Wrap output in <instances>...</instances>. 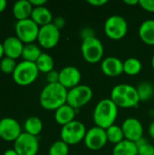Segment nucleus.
<instances>
[{"mask_svg": "<svg viewBox=\"0 0 154 155\" xmlns=\"http://www.w3.org/2000/svg\"><path fill=\"white\" fill-rule=\"evenodd\" d=\"M67 94L68 90L59 83L47 84L40 94V104L47 111H55L66 104Z\"/></svg>", "mask_w": 154, "mask_h": 155, "instance_id": "nucleus-1", "label": "nucleus"}, {"mask_svg": "<svg viewBox=\"0 0 154 155\" xmlns=\"http://www.w3.org/2000/svg\"><path fill=\"white\" fill-rule=\"evenodd\" d=\"M93 116L95 126L106 130L114 124L118 116V106L110 98L102 99L96 104Z\"/></svg>", "mask_w": 154, "mask_h": 155, "instance_id": "nucleus-2", "label": "nucleus"}, {"mask_svg": "<svg viewBox=\"0 0 154 155\" xmlns=\"http://www.w3.org/2000/svg\"><path fill=\"white\" fill-rule=\"evenodd\" d=\"M110 99L118 108H133L138 106L141 102L136 87L128 84L115 85L112 89Z\"/></svg>", "mask_w": 154, "mask_h": 155, "instance_id": "nucleus-3", "label": "nucleus"}, {"mask_svg": "<svg viewBox=\"0 0 154 155\" xmlns=\"http://www.w3.org/2000/svg\"><path fill=\"white\" fill-rule=\"evenodd\" d=\"M39 70L35 63L22 61L16 64L12 74L15 84L21 86H26L33 84L38 77Z\"/></svg>", "mask_w": 154, "mask_h": 155, "instance_id": "nucleus-4", "label": "nucleus"}, {"mask_svg": "<svg viewBox=\"0 0 154 155\" xmlns=\"http://www.w3.org/2000/svg\"><path fill=\"white\" fill-rule=\"evenodd\" d=\"M85 125L77 120H74L62 126L60 136L61 140L68 145H75L84 140L86 134Z\"/></svg>", "mask_w": 154, "mask_h": 155, "instance_id": "nucleus-5", "label": "nucleus"}, {"mask_svg": "<svg viewBox=\"0 0 154 155\" xmlns=\"http://www.w3.org/2000/svg\"><path fill=\"white\" fill-rule=\"evenodd\" d=\"M103 45L96 36L83 40L81 45V53L83 58L89 64H96L103 60Z\"/></svg>", "mask_w": 154, "mask_h": 155, "instance_id": "nucleus-6", "label": "nucleus"}, {"mask_svg": "<svg viewBox=\"0 0 154 155\" xmlns=\"http://www.w3.org/2000/svg\"><path fill=\"white\" fill-rule=\"evenodd\" d=\"M128 32V23L126 19L118 15L109 16L104 23V33L112 40L123 39Z\"/></svg>", "mask_w": 154, "mask_h": 155, "instance_id": "nucleus-7", "label": "nucleus"}, {"mask_svg": "<svg viewBox=\"0 0 154 155\" xmlns=\"http://www.w3.org/2000/svg\"><path fill=\"white\" fill-rule=\"evenodd\" d=\"M93 95V92L90 86L86 84H79L68 90L66 104L77 110L87 104L92 100Z\"/></svg>", "mask_w": 154, "mask_h": 155, "instance_id": "nucleus-8", "label": "nucleus"}, {"mask_svg": "<svg viewBox=\"0 0 154 155\" xmlns=\"http://www.w3.org/2000/svg\"><path fill=\"white\" fill-rule=\"evenodd\" d=\"M40 26L36 25L31 18L17 21L15 25V36L19 38L25 45L33 44L37 41Z\"/></svg>", "mask_w": 154, "mask_h": 155, "instance_id": "nucleus-9", "label": "nucleus"}, {"mask_svg": "<svg viewBox=\"0 0 154 155\" xmlns=\"http://www.w3.org/2000/svg\"><path fill=\"white\" fill-rule=\"evenodd\" d=\"M14 149L18 155H37L39 150L38 138L24 132L14 142Z\"/></svg>", "mask_w": 154, "mask_h": 155, "instance_id": "nucleus-10", "label": "nucleus"}, {"mask_svg": "<svg viewBox=\"0 0 154 155\" xmlns=\"http://www.w3.org/2000/svg\"><path fill=\"white\" fill-rule=\"evenodd\" d=\"M59 40L60 30L56 28L53 23L40 27L37 42L41 47L44 49H52L57 45Z\"/></svg>", "mask_w": 154, "mask_h": 155, "instance_id": "nucleus-11", "label": "nucleus"}, {"mask_svg": "<svg viewBox=\"0 0 154 155\" xmlns=\"http://www.w3.org/2000/svg\"><path fill=\"white\" fill-rule=\"evenodd\" d=\"M107 142L106 131L98 126H93L87 130L84 140V145L92 151H98L103 148Z\"/></svg>", "mask_w": 154, "mask_h": 155, "instance_id": "nucleus-12", "label": "nucleus"}, {"mask_svg": "<svg viewBox=\"0 0 154 155\" xmlns=\"http://www.w3.org/2000/svg\"><path fill=\"white\" fill-rule=\"evenodd\" d=\"M22 134L20 124L14 118L5 117L0 120V138L5 142H15Z\"/></svg>", "mask_w": 154, "mask_h": 155, "instance_id": "nucleus-13", "label": "nucleus"}, {"mask_svg": "<svg viewBox=\"0 0 154 155\" xmlns=\"http://www.w3.org/2000/svg\"><path fill=\"white\" fill-rule=\"evenodd\" d=\"M81 79L80 70L74 65H67L59 71V84L67 90L79 85Z\"/></svg>", "mask_w": 154, "mask_h": 155, "instance_id": "nucleus-14", "label": "nucleus"}, {"mask_svg": "<svg viewBox=\"0 0 154 155\" xmlns=\"http://www.w3.org/2000/svg\"><path fill=\"white\" fill-rule=\"evenodd\" d=\"M122 129L124 134V139L131 142H137L143 137V126L136 118H127L122 124Z\"/></svg>", "mask_w": 154, "mask_h": 155, "instance_id": "nucleus-15", "label": "nucleus"}, {"mask_svg": "<svg viewBox=\"0 0 154 155\" xmlns=\"http://www.w3.org/2000/svg\"><path fill=\"white\" fill-rule=\"evenodd\" d=\"M101 69L109 77H116L123 73V62L115 56H108L102 61Z\"/></svg>", "mask_w": 154, "mask_h": 155, "instance_id": "nucleus-16", "label": "nucleus"}, {"mask_svg": "<svg viewBox=\"0 0 154 155\" xmlns=\"http://www.w3.org/2000/svg\"><path fill=\"white\" fill-rule=\"evenodd\" d=\"M25 44L16 36H8L3 42L5 56L16 59L21 57Z\"/></svg>", "mask_w": 154, "mask_h": 155, "instance_id": "nucleus-17", "label": "nucleus"}, {"mask_svg": "<svg viewBox=\"0 0 154 155\" xmlns=\"http://www.w3.org/2000/svg\"><path fill=\"white\" fill-rule=\"evenodd\" d=\"M34 6L29 0H19L16 1L12 7V12L17 21L28 19L31 17Z\"/></svg>", "mask_w": 154, "mask_h": 155, "instance_id": "nucleus-18", "label": "nucleus"}, {"mask_svg": "<svg viewBox=\"0 0 154 155\" xmlns=\"http://www.w3.org/2000/svg\"><path fill=\"white\" fill-rule=\"evenodd\" d=\"M30 18L40 27L49 25V24H52L53 20H54L52 12L44 5L34 7Z\"/></svg>", "mask_w": 154, "mask_h": 155, "instance_id": "nucleus-19", "label": "nucleus"}, {"mask_svg": "<svg viewBox=\"0 0 154 155\" xmlns=\"http://www.w3.org/2000/svg\"><path fill=\"white\" fill-rule=\"evenodd\" d=\"M75 111L76 110L74 109L72 106L65 104L54 111V120L58 124L64 126L74 121V117L76 114Z\"/></svg>", "mask_w": 154, "mask_h": 155, "instance_id": "nucleus-20", "label": "nucleus"}, {"mask_svg": "<svg viewBox=\"0 0 154 155\" xmlns=\"http://www.w3.org/2000/svg\"><path fill=\"white\" fill-rule=\"evenodd\" d=\"M139 36L141 40L148 45H154V19L143 21L139 27Z\"/></svg>", "mask_w": 154, "mask_h": 155, "instance_id": "nucleus-21", "label": "nucleus"}, {"mask_svg": "<svg viewBox=\"0 0 154 155\" xmlns=\"http://www.w3.org/2000/svg\"><path fill=\"white\" fill-rule=\"evenodd\" d=\"M113 155H138V148L135 143L124 139L114 145Z\"/></svg>", "mask_w": 154, "mask_h": 155, "instance_id": "nucleus-22", "label": "nucleus"}, {"mask_svg": "<svg viewBox=\"0 0 154 155\" xmlns=\"http://www.w3.org/2000/svg\"><path fill=\"white\" fill-rule=\"evenodd\" d=\"M24 129L25 133L37 137V135L40 134L43 130V122L37 116H30L25 120L24 124Z\"/></svg>", "mask_w": 154, "mask_h": 155, "instance_id": "nucleus-23", "label": "nucleus"}, {"mask_svg": "<svg viewBox=\"0 0 154 155\" xmlns=\"http://www.w3.org/2000/svg\"><path fill=\"white\" fill-rule=\"evenodd\" d=\"M41 54H42V51L40 47L33 43V44H26L24 45L21 57L23 58L24 61L35 63Z\"/></svg>", "mask_w": 154, "mask_h": 155, "instance_id": "nucleus-24", "label": "nucleus"}, {"mask_svg": "<svg viewBox=\"0 0 154 155\" xmlns=\"http://www.w3.org/2000/svg\"><path fill=\"white\" fill-rule=\"evenodd\" d=\"M143 69L142 62L135 57H129L123 62V73L130 76L137 75Z\"/></svg>", "mask_w": 154, "mask_h": 155, "instance_id": "nucleus-25", "label": "nucleus"}, {"mask_svg": "<svg viewBox=\"0 0 154 155\" xmlns=\"http://www.w3.org/2000/svg\"><path fill=\"white\" fill-rule=\"evenodd\" d=\"M35 64H36L39 72L48 74L54 70V62L53 57L50 54H48L46 53H42V54L36 60Z\"/></svg>", "mask_w": 154, "mask_h": 155, "instance_id": "nucleus-26", "label": "nucleus"}, {"mask_svg": "<svg viewBox=\"0 0 154 155\" xmlns=\"http://www.w3.org/2000/svg\"><path fill=\"white\" fill-rule=\"evenodd\" d=\"M141 102H148L154 95L153 85L149 82H142L136 87Z\"/></svg>", "mask_w": 154, "mask_h": 155, "instance_id": "nucleus-27", "label": "nucleus"}, {"mask_svg": "<svg viewBox=\"0 0 154 155\" xmlns=\"http://www.w3.org/2000/svg\"><path fill=\"white\" fill-rule=\"evenodd\" d=\"M106 135L107 140L113 144H117L124 140V134L123 132V129L121 126H118L116 124H113L107 128L106 130Z\"/></svg>", "mask_w": 154, "mask_h": 155, "instance_id": "nucleus-28", "label": "nucleus"}, {"mask_svg": "<svg viewBox=\"0 0 154 155\" xmlns=\"http://www.w3.org/2000/svg\"><path fill=\"white\" fill-rule=\"evenodd\" d=\"M69 145L66 144L62 140L54 142L49 148V155H68Z\"/></svg>", "mask_w": 154, "mask_h": 155, "instance_id": "nucleus-29", "label": "nucleus"}, {"mask_svg": "<svg viewBox=\"0 0 154 155\" xmlns=\"http://www.w3.org/2000/svg\"><path fill=\"white\" fill-rule=\"evenodd\" d=\"M16 63L15 59L4 56L0 60V71L5 74H13L15 67H16Z\"/></svg>", "mask_w": 154, "mask_h": 155, "instance_id": "nucleus-30", "label": "nucleus"}, {"mask_svg": "<svg viewBox=\"0 0 154 155\" xmlns=\"http://www.w3.org/2000/svg\"><path fill=\"white\" fill-rule=\"evenodd\" d=\"M138 155H154V146L151 143H146L138 148Z\"/></svg>", "mask_w": 154, "mask_h": 155, "instance_id": "nucleus-31", "label": "nucleus"}, {"mask_svg": "<svg viewBox=\"0 0 154 155\" xmlns=\"http://www.w3.org/2000/svg\"><path fill=\"white\" fill-rule=\"evenodd\" d=\"M139 5L143 10L154 13V0H140Z\"/></svg>", "mask_w": 154, "mask_h": 155, "instance_id": "nucleus-32", "label": "nucleus"}, {"mask_svg": "<svg viewBox=\"0 0 154 155\" xmlns=\"http://www.w3.org/2000/svg\"><path fill=\"white\" fill-rule=\"evenodd\" d=\"M46 79L48 84H55V83H59V72L53 70L50 73L47 74L46 75Z\"/></svg>", "mask_w": 154, "mask_h": 155, "instance_id": "nucleus-33", "label": "nucleus"}, {"mask_svg": "<svg viewBox=\"0 0 154 155\" xmlns=\"http://www.w3.org/2000/svg\"><path fill=\"white\" fill-rule=\"evenodd\" d=\"M80 35H81V37L83 38V40H84V39H86V38H89V37L95 36L94 31H93V28H91V27H84V28H83V29L81 30Z\"/></svg>", "mask_w": 154, "mask_h": 155, "instance_id": "nucleus-34", "label": "nucleus"}, {"mask_svg": "<svg viewBox=\"0 0 154 155\" xmlns=\"http://www.w3.org/2000/svg\"><path fill=\"white\" fill-rule=\"evenodd\" d=\"M53 24L54 25V26L56 28H58L59 30H61L65 25V19L64 17H62V16H57V17H55L53 20Z\"/></svg>", "mask_w": 154, "mask_h": 155, "instance_id": "nucleus-35", "label": "nucleus"}, {"mask_svg": "<svg viewBox=\"0 0 154 155\" xmlns=\"http://www.w3.org/2000/svg\"><path fill=\"white\" fill-rule=\"evenodd\" d=\"M87 3L93 6H102L108 3L107 0H88Z\"/></svg>", "mask_w": 154, "mask_h": 155, "instance_id": "nucleus-36", "label": "nucleus"}, {"mask_svg": "<svg viewBox=\"0 0 154 155\" xmlns=\"http://www.w3.org/2000/svg\"><path fill=\"white\" fill-rule=\"evenodd\" d=\"M30 3L34 7H38V6H43L46 4L45 0H29Z\"/></svg>", "mask_w": 154, "mask_h": 155, "instance_id": "nucleus-37", "label": "nucleus"}, {"mask_svg": "<svg viewBox=\"0 0 154 155\" xmlns=\"http://www.w3.org/2000/svg\"><path fill=\"white\" fill-rule=\"evenodd\" d=\"M146 143H148V141H147L144 137H143V138L139 139L137 142H135V144H136L137 148H140V147L143 146V145L146 144Z\"/></svg>", "mask_w": 154, "mask_h": 155, "instance_id": "nucleus-38", "label": "nucleus"}, {"mask_svg": "<svg viewBox=\"0 0 154 155\" xmlns=\"http://www.w3.org/2000/svg\"><path fill=\"white\" fill-rule=\"evenodd\" d=\"M123 3L129 5H139L140 0H124Z\"/></svg>", "mask_w": 154, "mask_h": 155, "instance_id": "nucleus-39", "label": "nucleus"}, {"mask_svg": "<svg viewBox=\"0 0 154 155\" xmlns=\"http://www.w3.org/2000/svg\"><path fill=\"white\" fill-rule=\"evenodd\" d=\"M149 134L154 140V121H152L149 126Z\"/></svg>", "mask_w": 154, "mask_h": 155, "instance_id": "nucleus-40", "label": "nucleus"}, {"mask_svg": "<svg viewBox=\"0 0 154 155\" xmlns=\"http://www.w3.org/2000/svg\"><path fill=\"white\" fill-rule=\"evenodd\" d=\"M6 5H7V2L5 0H0V13L5 11V9L6 8Z\"/></svg>", "mask_w": 154, "mask_h": 155, "instance_id": "nucleus-41", "label": "nucleus"}, {"mask_svg": "<svg viewBox=\"0 0 154 155\" xmlns=\"http://www.w3.org/2000/svg\"><path fill=\"white\" fill-rule=\"evenodd\" d=\"M3 155H18L17 153L15 151V149H8L6 151H5V153H3Z\"/></svg>", "mask_w": 154, "mask_h": 155, "instance_id": "nucleus-42", "label": "nucleus"}, {"mask_svg": "<svg viewBox=\"0 0 154 155\" xmlns=\"http://www.w3.org/2000/svg\"><path fill=\"white\" fill-rule=\"evenodd\" d=\"M4 55H5V51H4L3 43H0V60L4 57Z\"/></svg>", "mask_w": 154, "mask_h": 155, "instance_id": "nucleus-43", "label": "nucleus"}, {"mask_svg": "<svg viewBox=\"0 0 154 155\" xmlns=\"http://www.w3.org/2000/svg\"><path fill=\"white\" fill-rule=\"evenodd\" d=\"M152 68H153L154 70V54L153 56H152Z\"/></svg>", "mask_w": 154, "mask_h": 155, "instance_id": "nucleus-44", "label": "nucleus"}]
</instances>
